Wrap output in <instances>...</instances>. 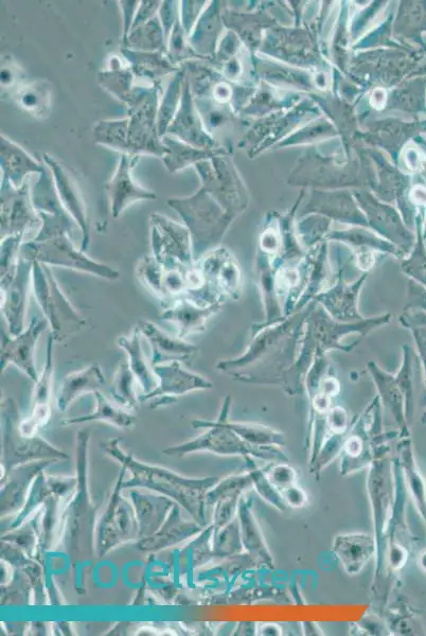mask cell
<instances>
[{"label":"cell","mask_w":426,"mask_h":636,"mask_svg":"<svg viewBox=\"0 0 426 636\" xmlns=\"http://www.w3.org/2000/svg\"><path fill=\"white\" fill-rule=\"evenodd\" d=\"M24 235H13L2 240V254H0V282L9 280L16 272L22 259L21 251Z\"/></svg>","instance_id":"obj_31"},{"label":"cell","mask_w":426,"mask_h":636,"mask_svg":"<svg viewBox=\"0 0 426 636\" xmlns=\"http://www.w3.org/2000/svg\"><path fill=\"white\" fill-rule=\"evenodd\" d=\"M142 334L136 327L130 337H120L117 345L127 353L128 364L144 395L152 393L158 385L157 376L152 365H149L141 346Z\"/></svg>","instance_id":"obj_21"},{"label":"cell","mask_w":426,"mask_h":636,"mask_svg":"<svg viewBox=\"0 0 426 636\" xmlns=\"http://www.w3.org/2000/svg\"><path fill=\"white\" fill-rule=\"evenodd\" d=\"M280 492L288 508L299 509L305 507L308 504V493L298 484L283 489Z\"/></svg>","instance_id":"obj_36"},{"label":"cell","mask_w":426,"mask_h":636,"mask_svg":"<svg viewBox=\"0 0 426 636\" xmlns=\"http://www.w3.org/2000/svg\"><path fill=\"white\" fill-rule=\"evenodd\" d=\"M367 493L377 543L376 580L383 571L388 526L395 503L394 457L383 443L375 447L374 461L368 467Z\"/></svg>","instance_id":"obj_2"},{"label":"cell","mask_w":426,"mask_h":636,"mask_svg":"<svg viewBox=\"0 0 426 636\" xmlns=\"http://www.w3.org/2000/svg\"><path fill=\"white\" fill-rule=\"evenodd\" d=\"M2 314L11 337L21 334L26 327L29 293L32 290V262L22 257L14 275L0 282Z\"/></svg>","instance_id":"obj_8"},{"label":"cell","mask_w":426,"mask_h":636,"mask_svg":"<svg viewBox=\"0 0 426 636\" xmlns=\"http://www.w3.org/2000/svg\"><path fill=\"white\" fill-rule=\"evenodd\" d=\"M158 379V385L149 395H142L140 401L157 400L153 408L158 405L176 401V397L187 395L195 391L208 390L211 383L198 374L186 369L182 363L171 362L153 366Z\"/></svg>","instance_id":"obj_10"},{"label":"cell","mask_w":426,"mask_h":636,"mask_svg":"<svg viewBox=\"0 0 426 636\" xmlns=\"http://www.w3.org/2000/svg\"><path fill=\"white\" fill-rule=\"evenodd\" d=\"M96 410L86 416L67 419L63 424H78L91 421H105L122 429L132 428L137 418L126 409H121L102 395L101 391L94 394Z\"/></svg>","instance_id":"obj_23"},{"label":"cell","mask_w":426,"mask_h":636,"mask_svg":"<svg viewBox=\"0 0 426 636\" xmlns=\"http://www.w3.org/2000/svg\"><path fill=\"white\" fill-rule=\"evenodd\" d=\"M27 185L15 188L4 179L2 186V240L13 235H25L28 229L42 225L38 211L29 197Z\"/></svg>","instance_id":"obj_11"},{"label":"cell","mask_w":426,"mask_h":636,"mask_svg":"<svg viewBox=\"0 0 426 636\" xmlns=\"http://www.w3.org/2000/svg\"><path fill=\"white\" fill-rule=\"evenodd\" d=\"M328 426L331 434L344 435L348 429V417L342 408H335L328 413Z\"/></svg>","instance_id":"obj_37"},{"label":"cell","mask_w":426,"mask_h":636,"mask_svg":"<svg viewBox=\"0 0 426 636\" xmlns=\"http://www.w3.org/2000/svg\"><path fill=\"white\" fill-rule=\"evenodd\" d=\"M183 92V77L182 75H177L174 81L170 84L168 88V92L164 98V102L162 105L161 111L158 113V133L159 136L167 133L169 126L171 125V120L175 115V111L177 109V105H179L182 101L181 93Z\"/></svg>","instance_id":"obj_32"},{"label":"cell","mask_w":426,"mask_h":636,"mask_svg":"<svg viewBox=\"0 0 426 636\" xmlns=\"http://www.w3.org/2000/svg\"><path fill=\"white\" fill-rule=\"evenodd\" d=\"M392 615V621L388 624L392 633L394 632V634L398 635L425 634L419 615L410 606L400 604Z\"/></svg>","instance_id":"obj_33"},{"label":"cell","mask_w":426,"mask_h":636,"mask_svg":"<svg viewBox=\"0 0 426 636\" xmlns=\"http://www.w3.org/2000/svg\"><path fill=\"white\" fill-rule=\"evenodd\" d=\"M136 378L128 363H120L112 384V396L123 409L133 411L137 408L138 399L135 393Z\"/></svg>","instance_id":"obj_25"},{"label":"cell","mask_w":426,"mask_h":636,"mask_svg":"<svg viewBox=\"0 0 426 636\" xmlns=\"http://www.w3.org/2000/svg\"><path fill=\"white\" fill-rule=\"evenodd\" d=\"M163 144L168 149V153L163 159L170 172L188 167L202 155L200 151L190 148L180 139L165 136Z\"/></svg>","instance_id":"obj_29"},{"label":"cell","mask_w":426,"mask_h":636,"mask_svg":"<svg viewBox=\"0 0 426 636\" xmlns=\"http://www.w3.org/2000/svg\"><path fill=\"white\" fill-rule=\"evenodd\" d=\"M32 292L55 342L65 343L86 326L85 318L70 303L48 265L32 262Z\"/></svg>","instance_id":"obj_3"},{"label":"cell","mask_w":426,"mask_h":636,"mask_svg":"<svg viewBox=\"0 0 426 636\" xmlns=\"http://www.w3.org/2000/svg\"><path fill=\"white\" fill-rule=\"evenodd\" d=\"M123 154L112 181L106 185L111 200L112 214L119 218L124 210L137 201L155 200L156 194L140 187L132 179L131 171L138 156Z\"/></svg>","instance_id":"obj_13"},{"label":"cell","mask_w":426,"mask_h":636,"mask_svg":"<svg viewBox=\"0 0 426 636\" xmlns=\"http://www.w3.org/2000/svg\"><path fill=\"white\" fill-rule=\"evenodd\" d=\"M192 424L195 428H209V431L182 446L166 450L168 455L181 456L195 451H208L219 455L253 457L269 463H290V458L277 447H255L245 443L226 426L225 421L195 420Z\"/></svg>","instance_id":"obj_5"},{"label":"cell","mask_w":426,"mask_h":636,"mask_svg":"<svg viewBox=\"0 0 426 636\" xmlns=\"http://www.w3.org/2000/svg\"><path fill=\"white\" fill-rule=\"evenodd\" d=\"M218 309V304L200 307L181 297L164 308L161 320L176 327V337L186 340L190 335L201 333L205 329L208 317Z\"/></svg>","instance_id":"obj_17"},{"label":"cell","mask_w":426,"mask_h":636,"mask_svg":"<svg viewBox=\"0 0 426 636\" xmlns=\"http://www.w3.org/2000/svg\"><path fill=\"white\" fill-rule=\"evenodd\" d=\"M129 127L130 118L99 122L95 128L96 141L115 150L129 152Z\"/></svg>","instance_id":"obj_27"},{"label":"cell","mask_w":426,"mask_h":636,"mask_svg":"<svg viewBox=\"0 0 426 636\" xmlns=\"http://www.w3.org/2000/svg\"><path fill=\"white\" fill-rule=\"evenodd\" d=\"M2 169L5 180L15 188H21L23 179L30 172H43V168L21 147L2 136Z\"/></svg>","instance_id":"obj_22"},{"label":"cell","mask_w":426,"mask_h":636,"mask_svg":"<svg viewBox=\"0 0 426 636\" xmlns=\"http://www.w3.org/2000/svg\"><path fill=\"white\" fill-rule=\"evenodd\" d=\"M157 87L142 96L137 102L129 106L130 127H129V152L133 156L139 154H154L158 157H165L168 149L159 140V133L156 130V109H157Z\"/></svg>","instance_id":"obj_7"},{"label":"cell","mask_w":426,"mask_h":636,"mask_svg":"<svg viewBox=\"0 0 426 636\" xmlns=\"http://www.w3.org/2000/svg\"><path fill=\"white\" fill-rule=\"evenodd\" d=\"M252 499L241 498L238 509V521L243 550L264 568H274V559L266 544L262 529L253 512Z\"/></svg>","instance_id":"obj_16"},{"label":"cell","mask_w":426,"mask_h":636,"mask_svg":"<svg viewBox=\"0 0 426 636\" xmlns=\"http://www.w3.org/2000/svg\"><path fill=\"white\" fill-rule=\"evenodd\" d=\"M44 158L55 175L59 198L64 208L80 227L82 233L81 250L86 253L91 241L90 221H88L81 194L61 165L52 161L47 155Z\"/></svg>","instance_id":"obj_18"},{"label":"cell","mask_w":426,"mask_h":636,"mask_svg":"<svg viewBox=\"0 0 426 636\" xmlns=\"http://www.w3.org/2000/svg\"><path fill=\"white\" fill-rule=\"evenodd\" d=\"M135 56H131L138 59L137 63H134L135 72L139 75H165L172 72L173 67L169 66L164 59H162L159 53H134Z\"/></svg>","instance_id":"obj_34"},{"label":"cell","mask_w":426,"mask_h":636,"mask_svg":"<svg viewBox=\"0 0 426 636\" xmlns=\"http://www.w3.org/2000/svg\"><path fill=\"white\" fill-rule=\"evenodd\" d=\"M152 256L167 270L194 267L193 243L186 225L166 216L153 214L150 218Z\"/></svg>","instance_id":"obj_6"},{"label":"cell","mask_w":426,"mask_h":636,"mask_svg":"<svg viewBox=\"0 0 426 636\" xmlns=\"http://www.w3.org/2000/svg\"><path fill=\"white\" fill-rule=\"evenodd\" d=\"M106 386V380L99 364H92L82 370L67 375L60 387L57 404L60 411L85 393L94 394Z\"/></svg>","instance_id":"obj_20"},{"label":"cell","mask_w":426,"mask_h":636,"mask_svg":"<svg viewBox=\"0 0 426 636\" xmlns=\"http://www.w3.org/2000/svg\"><path fill=\"white\" fill-rule=\"evenodd\" d=\"M49 328L46 321L33 317L29 326L16 337L2 330V371L10 365L19 368L31 381L39 379V371L35 365V350L41 334Z\"/></svg>","instance_id":"obj_9"},{"label":"cell","mask_w":426,"mask_h":636,"mask_svg":"<svg viewBox=\"0 0 426 636\" xmlns=\"http://www.w3.org/2000/svg\"><path fill=\"white\" fill-rule=\"evenodd\" d=\"M243 545L240 535V526L238 519L229 523L222 529L215 532L213 539V552L217 556H232L241 553Z\"/></svg>","instance_id":"obj_30"},{"label":"cell","mask_w":426,"mask_h":636,"mask_svg":"<svg viewBox=\"0 0 426 636\" xmlns=\"http://www.w3.org/2000/svg\"><path fill=\"white\" fill-rule=\"evenodd\" d=\"M106 452L114 456L120 464L131 470L133 475L127 487H147L166 494L186 508L195 521L205 524V505L208 491L218 483L217 477L201 480L184 479L168 470L151 467L134 461L119 448V439L112 440L105 447Z\"/></svg>","instance_id":"obj_1"},{"label":"cell","mask_w":426,"mask_h":636,"mask_svg":"<svg viewBox=\"0 0 426 636\" xmlns=\"http://www.w3.org/2000/svg\"><path fill=\"white\" fill-rule=\"evenodd\" d=\"M53 343H55V340L49 335L46 361L39 379L34 382L33 412L29 419L20 423L21 432L28 436H33L39 428L43 427L49 420L51 414L50 399L53 376H55V367H53Z\"/></svg>","instance_id":"obj_15"},{"label":"cell","mask_w":426,"mask_h":636,"mask_svg":"<svg viewBox=\"0 0 426 636\" xmlns=\"http://www.w3.org/2000/svg\"><path fill=\"white\" fill-rule=\"evenodd\" d=\"M164 275L165 269L163 265L152 255L142 257L137 263V279L145 288L153 293L156 298L161 300L162 305L165 302Z\"/></svg>","instance_id":"obj_26"},{"label":"cell","mask_w":426,"mask_h":636,"mask_svg":"<svg viewBox=\"0 0 426 636\" xmlns=\"http://www.w3.org/2000/svg\"><path fill=\"white\" fill-rule=\"evenodd\" d=\"M333 553L347 575H358L376 556V539L364 533L340 534L334 538Z\"/></svg>","instance_id":"obj_14"},{"label":"cell","mask_w":426,"mask_h":636,"mask_svg":"<svg viewBox=\"0 0 426 636\" xmlns=\"http://www.w3.org/2000/svg\"><path fill=\"white\" fill-rule=\"evenodd\" d=\"M21 255L30 262H39L50 268H64L109 281L118 280L121 276L110 265L94 260L81 249L78 250L68 233L23 243Z\"/></svg>","instance_id":"obj_4"},{"label":"cell","mask_w":426,"mask_h":636,"mask_svg":"<svg viewBox=\"0 0 426 636\" xmlns=\"http://www.w3.org/2000/svg\"><path fill=\"white\" fill-rule=\"evenodd\" d=\"M137 327L142 337H145L150 344L152 367L171 362H179L189 366L197 356L199 350L197 346L176 337V335L173 337L151 321L140 320Z\"/></svg>","instance_id":"obj_12"},{"label":"cell","mask_w":426,"mask_h":636,"mask_svg":"<svg viewBox=\"0 0 426 636\" xmlns=\"http://www.w3.org/2000/svg\"><path fill=\"white\" fill-rule=\"evenodd\" d=\"M245 462L247 465V472L251 475L253 488L258 496L278 511H286L288 506L286 502H284L280 490L272 484L264 470L256 465L255 458L246 457Z\"/></svg>","instance_id":"obj_24"},{"label":"cell","mask_w":426,"mask_h":636,"mask_svg":"<svg viewBox=\"0 0 426 636\" xmlns=\"http://www.w3.org/2000/svg\"><path fill=\"white\" fill-rule=\"evenodd\" d=\"M253 488L251 475L248 472L243 474L228 476L221 483H217L207 493L206 501L209 504L244 496V492Z\"/></svg>","instance_id":"obj_28"},{"label":"cell","mask_w":426,"mask_h":636,"mask_svg":"<svg viewBox=\"0 0 426 636\" xmlns=\"http://www.w3.org/2000/svg\"><path fill=\"white\" fill-rule=\"evenodd\" d=\"M304 626L305 632H307L306 634L308 635H324V633H321L323 631L314 623H305Z\"/></svg>","instance_id":"obj_39"},{"label":"cell","mask_w":426,"mask_h":636,"mask_svg":"<svg viewBox=\"0 0 426 636\" xmlns=\"http://www.w3.org/2000/svg\"><path fill=\"white\" fill-rule=\"evenodd\" d=\"M263 470L272 484L280 491L298 484V472L289 463H272Z\"/></svg>","instance_id":"obj_35"},{"label":"cell","mask_w":426,"mask_h":636,"mask_svg":"<svg viewBox=\"0 0 426 636\" xmlns=\"http://www.w3.org/2000/svg\"><path fill=\"white\" fill-rule=\"evenodd\" d=\"M397 459L400 464L407 492L426 527V481L415 456L411 439H404L398 445Z\"/></svg>","instance_id":"obj_19"},{"label":"cell","mask_w":426,"mask_h":636,"mask_svg":"<svg viewBox=\"0 0 426 636\" xmlns=\"http://www.w3.org/2000/svg\"><path fill=\"white\" fill-rule=\"evenodd\" d=\"M282 629L277 624H265L258 626L257 635H281Z\"/></svg>","instance_id":"obj_38"}]
</instances>
